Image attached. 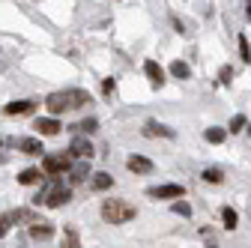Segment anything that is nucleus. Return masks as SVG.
Segmentation results:
<instances>
[{"label": "nucleus", "mask_w": 251, "mask_h": 248, "mask_svg": "<svg viewBox=\"0 0 251 248\" xmlns=\"http://www.w3.org/2000/svg\"><path fill=\"white\" fill-rule=\"evenodd\" d=\"M33 111V102L30 99H21V102H9L6 108H3V114L6 117H18V114H30Z\"/></svg>", "instance_id": "nucleus-11"}, {"label": "nucleus", "mask_w": 251, "mask_h": 248, "mask_svg": "<svg viewBox=\"0 0 251 248\" xmlns=\"http://www.w3.org/2000/svg\"><path fill=\"white\" fill-rule=\"evenodd\" d=\"M18 149L27 152V156H39V152H45L39 138H21V141H18Z\"/></svg>", "instance_id": "nucleus-10"}, {"label": "nucleus", "mask_w": 251, "mask_h": 248, "mask_svg": "<svg viewBox=\"0 0 251 248\" xmlns=\"http://www.w3.org/2000/svg\"><path fill=\"white\" fill-rule=\"evenodd\" d=\"M248 132H251V126H248Z\"/></svg>", "instance_id": "nucleus-30"}, {"label": "nucleus", "mask_w": 251, "mask_h": 248, "mask_svg": "<svg viewBox=\"0 0 251 248\" xmlns=\"http://www.w3.org/2000/svg\"><path fill=\"white\" fill-rule=\"evenodd\" d=\"M21 219H30V215H27L24 209H15V212L0 215V236H6V233H9V227H12L15 222H21Z\"/></svg>", "instance_id": "nucleus-9"}, {"label": "nucleus", "mask_w": 251, "mask_h": 248, "mask_svg": "<svg viewBox=\"0 0 251 248\" xmlns=\"http://www.w3.org/2000/svg\"><path fill=\"white\" fill-rule=\"evenodd\" d=\"M102 219L108 224H126L135 219V206L126 203V200H105L102 203Z\"/></svg>", "instance_id": "nucleus-1"}, {"label": "nucleus", "mask_w": 251, "mask_h": 248, "mask_svg": "<svg viewBox=\"0 0 251 248\" xmlns=\"http://www.w3.org/2000/svg\"><path fill=\"white\" fill-rule=\"evenodd\" d=\"M203 138H206L209 144H222V141L227 138V129H218V126H212V129H206V132H203Z\"/></svg>", "instance_id": "nucleus-19"}, {"label": "nucleus", "mask_w": 251, "mask_h": 248, "mask_svg": "<svg viewBox=\"0 0 251 248\" xmlns=\"http://www.w3.org/2000/svg\"><path fill=\"white\" fill-rule=\"evenodd\" d=\"M63 248H81V242H78V230L75 227H66V245Z\"/></svg>", "instance_id": "nucleus-22"}, {"label": "nucleus", "mask_w": 251, "mask_h": 248, "mask_svg": "<svg viewBox=\"0 0 251 248\" xmlns=\"http://www.w3.org/2000/svg\"><path fill=\"white\" fill-rule=\"evenodd\" d=\"M245 126H248V120H245V114H236V117L230 120V135H233V132H242Z\"/></svg>", "instance_id": "nucleus-23"}, {"label": "nucleus", "mask_w": 251, "mask_h": 248, "mask_svg": "<svg viewBox=\"0 0 251 248\" xmlns=\"http://www.w3.org/2000/svg\"><path fill=\"white\" fill-rule=\"evenodd\" d=\"M69 198H72V192H69L66 185H63V182L54 176V179H51V192L42 198V203H48V206H63V203H66Z\"/></svg>", "instance_id": "nucleus-3"}, {"label": "nucleus", "mask_w": 251, "mask_h": 248, "mask_svg": "<svg viewBox=\"0 0 251 248\" xmlns=\"http://www.w3.org/2000/svg\"><path fill=\"white\" fill-rule=\"evenodd\" d=\"M171 75H174V78H179V81H185L188 75H192V69H188L182 60H174V63H171Z\"/></svg>", "instance_id": "nucleus-18"}, {"label": "nucleus", "mask_w": 251, "mask_h": 248, "mask_svg": "<svg viewBox=\"0 0 251 248\" xmlns=\"http://www.w3.org/2000/svg\"><path fill=\"white\" fill-rule=\"evenodd\" d=\"M218 81H222V84H230V81H233V69H230V66H222V72H218Z\"/></svg>", "instance_id": "nucleus-26"}, {"label": "nucleus", "mask_w": 251, "mask_h": 248, "mask_svg": "<svg viewBox=\"0 0 251 248\" xmlns=\"http://www.w3.org/2000/svg\"><path fill=\"white\" fill-rule=\"evenodd\" d=\"M33 129H36L39 135H57V132L63 129V123H60L57 117H39V120L33 123Z\"/></svg>", "instance_id": "nucleus-5"}, {"label": "nucleus", "mask_w": 251, "mask_h": 248, "mask_svg": "<svg viewBox=\"0 0 251 248\" xmlns=\"http://www.w3.org/2000/svg\"><path fill=\"white\" fill-rule=\"evenodd\" d=\"M126 165H129V171H132V174H150V171H152V162H150V159H144V156H132Z\"/></svg>", "instance_id": "nucleus-12"}, {"label": "nucleus", "mask_w": 251, "mask_h": 248, "mask_svg": "<svg viewBox=\"0 0 251 248\" xmlns=\"http://www.w3.org/2000/svg\"><path fill=\"white\" fill-rule=\"evenodd\" d=\"M174 212H176V215H192V206H188L185 200H176V203H174Z\"/></svg>", "instance_id": "nucleus-27"}, {"label": "nucleus", "mask_w": 251, "mask_h": 248, "mask_svg": "<svg viewBox=\"0 0 251 248\" xmlns=\"http://www.w3.org/2000/svg\"><path fill=\"white\" fill-rule=\"evenodd\" d=\"M69 168H72V156H45L42 162V171L48 176H63Z\"/></svg>", "instance_id": "nucleus-2"}, {"label": "nucleus", "mask_w": 251, "mask_h": 248, "mask_svg": "<svg viewBox=\"0 0 251 248\" xmlns=\"http://www.w3.org/2000/svg\"><path fill=\"white\" fill-rule=\"evenodd\" d=\"M45 105H48V111H51V114H60V111L72 108V105H69V96H66V93H51V96L45 99Z\"/></svg>", "instance_id": "nucleus-8"}, {"label": "nucleus", "mask_w": 251, "mask_h": 248, "mask_svg": "<svg viewBox=\"0 0 251 248\" xmlns=\"http://www.w3.org/2000/svg\"><path fill=\"white\" fill-rule=\"evenodd\" d=\"M114 87H117L114 78H105V81H102V93H114Z\"/></svg>", "instance_id": "nucleus-28"}, {"label": "nucleus", "mask_w": 251, "mask_h": 248, "mask_svg": "<svg viewBox=\"0 0 251 248\" xmlns=\"http://www.w3.org/2000/svg\"><path fill=\"white\" fill-rule=\"evenodd\" d=\"M69 174H72V176H69L72 182H84V179L90 176V162H84V165H75V168H69Z\"/></svg>", "instance_id": "nucleus-16"}, {"label": "nucleus", "mask_w": 251, "mask_h": 248, "mask_svg": "<svg viewBox=\"0 0 251 248\" xmlns=\"http://www.w3.org/2000/svg\"><path fill=\"white\" fill-rule=\"evenodd\" d=\"M144 72H147V78H150L152 87H162V84H165V69L155 63V60H147V63H144Z\"/></svg>", "instance_id": "nucleus-7"}, {"label": "nucleus", "mask_w": 251, "mask_h": 248, "mask_svg": "<svg viewBox=\"0 0 251 248\" xmlns=\"http://www.w3.org/2000/svg\"><path fill=\"white\" fill-rule=\"evenodd\" d=\"M245 15H248V21H251V3H248V12H245Z\"/></svg>", "instance_id": "nucleus-29"}, {"label": "nucleus", "mask_w": 251, "mask_h": 248, "mask_svg": "<svg viewBox=\"0 0 251 248\" xmlns=\"http://www.w3.org/2000/svg\"><path fill=\"white\" fill-rule=\"evenodd\" d=\"M111 185H114V176L111 174H105V171L93 174V189H96V192H105V189H111Z\"/></svg>", "instance_id": "nucleus-14"}, {"label": "nucleus", "mask_w": 251, "mask_h": 248, "mask_svg": "<svg viewBox=\"0 0 251 248\" xmlns=\"http://www.w3.org/2000/svg\"><path fill=\"white\" fill-rule=\"evenodd\" d=\"M30 236L33 239H48V236H54V227L45 224V222H33L30 224Z\"/></svg>", "instance_id": "nucleus-13"}, {"label": "nucleus", "mask_w": 251, "mask_h": 248, "mask_svg": "<svg viewBox=\"0 0 251 248\" xmlns=\"http://www.w3.org/2000/svg\"><path fill=\"white\" fill-rule=\"evenodd\" d=\"M222 219H225V227H227V230H233V227H236V222H239V215H236V209L225 206V209H222Z\"/></svg>", "instance_id": "nucleus-20"}, {"label": "nucleus", "mask_w": 251, "mask_h": 248, "mask_svg": "<svg viewBox=\"0 0 251 248\" xmlns=\"http://www.w3.org/2000/svg\"><path fill=\"white\" fill-rule=\"evenodd\" d=\"M239 57H242V63H251V45L245 36H239Z\"/></svg>", "instance_id": "nucleus-21"}, {"label": "nucleus", "mask_w": 251, "mask_h": 248, "mask_svg": "<svg viewBox=\"0 0 251 248\" xmlns=\"http://www.w3.org/2000/svg\"><path fill=\"white\" fill-rule=\"evenodd\" d=\"M69 152H72V156H78V159H87V162H90V156H93V144H90L87 138H72Z\"/></svg>", "instance_id": "nucleus-6"}, {"label": "nucleus", "mask_w": 251, "mask_h": 248, "mask_svg": "<svg viewBox=\"0 0 251 248\" xmlns=\"http://www.w3.org/2000/svg\"><path fill=\"white\" fill-rule=\"evenodd\" d=\"M39 179H42L39 168H27V171H21V176H18V182H21V185H36Z\"/></svg>", "instance_id": "nucleus-15"}, {"label": "nucleus", "mask_w": 251, "mask_h": 248, "mask_svg": "<svg viewBox=\"0 0 251 248\" xmlns=\"http://www.w3.org/2000/svg\"><path fill=\"white\" fill-rule=\"evenodd\" d=\"M150 198H155V200H171V198H182V185H155V189H150L147 192Z\"/></svg>", "instance_id": "nucleus-4"}, {"label": "nucleus", "mask_w": 251, "mask_h": 248, "mask_svg": "<svg viewBox=\"0 0 251 248\" xmlns=\"http://www.w3.org/2000/svg\"><path fill=\"white\" fill-rule=\"evenodd\" d=\"M78 129H81V132H87V135H90V132H96V129H99V120H96V117H87V120H84V123H81V126H78Z\"/></svg>", "instance_id": "nucleus-25"}, {"label": "nucleus", "mask_w": 251, "mask_h": 248, "mask_svg": "<svg viewBox=\"0 0 251 248\" xmlns=\"http://www.w3.org/2000/svg\"><path fill=\"white\" fill-rule=\"evenodd\" d=\"M225 176H222V171H218V168H206L203 171V182H222Z\"/></svg>", "instance_id": "nucleus-24"}, {"label": "nucleus", "mask_w": 251, "mask_h": 248, "mask_svg": "<svg viewBox=\"0 0 251 248\" xmlns=\"http://www.w3.org/2000/svg\"><path fill=\"white\" fill-rule=\"evenodd\" d=\"M147 135H162V138H174L176 132L174 129H168V126H159V123H147V129H144Z\"/></svg>", "instance_id": "nucleus-17"}]
</instances>
